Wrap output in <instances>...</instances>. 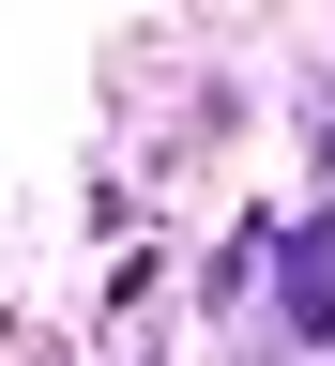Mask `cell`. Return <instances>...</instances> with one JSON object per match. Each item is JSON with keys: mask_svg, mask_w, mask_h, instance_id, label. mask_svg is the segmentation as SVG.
<instances>
[{"mask_svg": "<svg viewBox=\"0 0 335 366\" xmlns=\"http://www.w3.org/2000/svg\"><path fill=\"white\" fill-rule=\"evenodd\" d=\"M274 305H290L305 351H335V214H305L290 244H274Z\"/></svg>", "mask_w": 335, "mask_h": 366, "instance_id": "6da1fadb", "label": "cell"}]
</instances>
